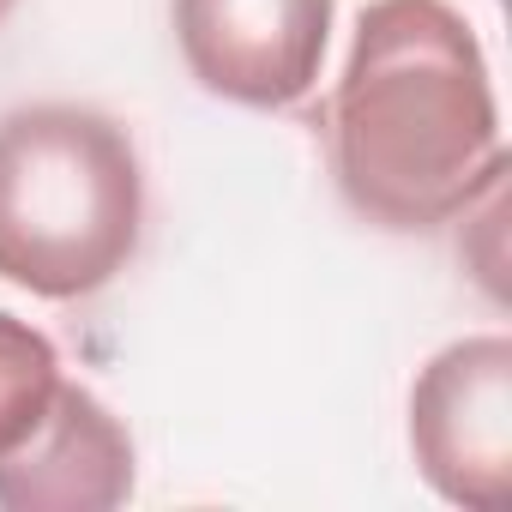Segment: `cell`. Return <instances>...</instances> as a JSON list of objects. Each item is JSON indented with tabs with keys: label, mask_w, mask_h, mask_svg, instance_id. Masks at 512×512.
Instances as JSON below:
<instances>
[{
	"label": "cell",
	"mask_w": 512,
	"mask_h": 512,
	"mask_svg": "<svg viewBox=\"0 0 512 512\" xmlns=\"http://www.w3.org/2000/svg\"><path fill=\"white\" fill-rule=\"evenodd\" d=\"M326 151L356 217L422 235L506 175L488 61L446 0H374L326 103Z\"/></svg>",
	"instance_id": "obj_1"
},
{
	"label": "cell",
	"mask_w": 512,
	"mask_h": 512,
	"mask_svg": "<svg viewBox=\"0 0 512 512\" xmlns=\"http://www.w3.org/2000/svg\"><path fill=\"white\" fill-rule=\"evenodd\" d=\"M145 175L121 121L31 103L0 121V278L79 302L115 284L139 247Z\"/></svg>",
	"instance_id": "obj_2"
},
{
	"label": "cell",
	"mask_w": 512,
	"mask_h": 512,
	"mask_svg": "<svg viewBox=\"0 0 512 512\" xmlns=\"http://www.w3.org/2000/svg\"><path fill=\"white\" fill-rule=\"evenodd\" d=\"M410 452L452 506L500 512L512 500V338H458L416 374Z\"/></svg>",
	"instance_id": "obj_3"
},
{
	"label": "cell",
	"mask_w": 512,
	"mask_h": 512,
	"mask_svg": "<svg viewBox=\"0 0 512 512\" xmlns=\"http://www.w3.org/2000/svg\"><path fill=\"white\" fill-rule=\"evenodd\" d=\"M187 73L241 109H290L314 91L332 0H175Z\"/></svg>",
	"instance_id": "obj_4"
},
{
	"label": "cell",
	"mask_w": 512,
	"mask_h": 512,
	"mask_svg": "<svg viewBox=\"0 0 512 512\" xmlns=\"http://www.w3.org/2000/svg\"><path fill=\"white\" fill-rule=\"evenodd\" d=\"M133 494V440L85 386H55L49 416L0 452V512H109Z\"/></svg>",
	"instance_id": "obj_5"
},
{
	"label": "cell",
	"mask_w": 512,
	"mask_h": 512,
	"mask_svg": "<svg viewBox=\"0 0 512 512\" xmlns=\"http://www.w3.org/2000/svg\"><path fill=\"white\" fill-rule=\"evenodd\" d=\"M61 386V356L55 344L19 320V314H0V452H13L55 404Z\"/></svg>",
	"instance_id": "obj_6"
},
{
	"label": "cell",
	"mask_w": 512,
	"mask_h": 512,
	"mask_svg": "<svg viewBox=\"0 0 512 512\" xmlns=\"http://www.w3.org/2000/svg\"><path fill=\"white\" fill-rule=\"evenodd\" d=\"M13 7H19V0H0V25H7V13H13Z\"/></svg>",
	"instance_id": "obj_7"
}]
</instances>
